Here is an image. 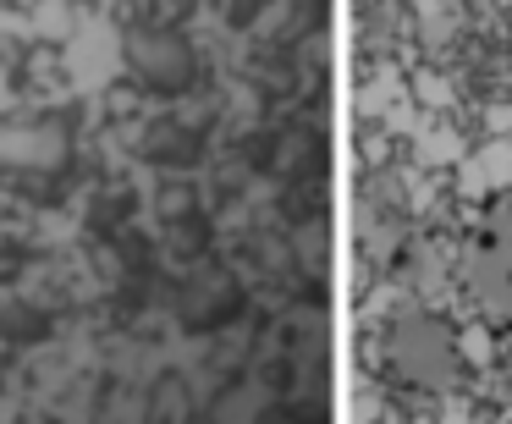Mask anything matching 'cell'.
I'll return each instance as SVG.
<instances>
[{
    "label": "cell",
    "instance_id": "cell-1",
    "mask_svg": "<svg viewBox=\"0 0 512 424\" xmlns=\"http://www.w3.org/2000/svg\"><path fill=\"white\" fill-rule=\"evenodd\" d=\"M78 149V116L72 111H28L0 122V171L28 177H61Z\"/></svg>",
    "mask_w": 512,
    "mask_h": 424
},
{
    "label": "cell",
    "instance_id": "cell-2",
    "mask_svg": "<svg viewBox=\"0 0 512 424\" xmlns=\"http://www.w3.org/2000/svg\"><path fill=\"white\" fill-rule=\"evenodd\" d=\"M122 61L155 94H188L199 83V50L171 23H133L122 34Z\"/></svg>",
    "mask_w": 512,
    "mask_h": 424
},
{
    "label": "cell",
    "instance_id": "cell-3",
    "mask_svg": "<svg viewBox=\"0 0 512 424\" xmlns=\"http://www.w3.org/2000/svg\"><path fill=\"white\" fill-rule=\"evenodd\" d=\"M243 303H248L243 276L226 259H210V254L193 259V270L177 287V314L188 331H221V325H232L243 314Z\"/></svg>",
    "mask_w": 512,
    "mask_h": 424
},
{
    "label": "cell",
    "instance_id": "cell-4",
    "mask_svg": "<svg viewBox=\"0 0 512 424\" xmlns=\"http://www.w3.org/2000/svg\"><path fill=\"white\" fill-rule=\"evenodd\" d=\"M138 155L160 171H188V166H199V155H204V133L193 122H182V116H155V122H144V133H138Z\"/></svg>",
    "mask_w": 512,
    "mask_h": 424
},
{
    "label": "cell",
    "instance_id": "cell-5",
    "mask_svg": "<svg viewBox=\"0 0 512 424\" xmlns=\"http://www.w3.org/2000/svg\"><path fill=\"white\" fill-rule=\"evenodd\" d=\"M265 166L287 182H314L325 171V138L314 133V127H287V133L270 138Z\"/></svg>",
    "mask_w": 512,
    "mask_h": 424
},
{
    "label": "cell",
    "instance_id": "cell-6",
    "mask_svg": "<svg viewBox=\"0 0 512 424\" xmlns=\"http://www.w3.org/2000/svg\"><path fill=\"white\" fill-rule=\"evenodd\" d=\"M155 215H160V226H177V221H193V215H204L199 182H182V177L160 182V188H155Z\"/></svg>",
    "mask_w": 512,
    "mask_h": 424
},
{
    "label": "cell",
    "instance_id": "cell-7",
    "mask_svg": "<svg viewBox=\"0 0 512 424\" xmlns=\"http://www.w3.org/2000/svg\"><path fill=\"white\" fill-rule=\"evenodd\" d=\"M149 413L155 419H193V386H188V375H177V369H166V375L149 386Z\"/></svg>",
    "mask_w": 512,
    "mask_h": 424
},
{
    "label": "cell",
    "instance_id": "cell-8",
    "mask_svg": "<svg viewBox=\"0 0 512 424\" xmlns=\"http://www.w3.org/2000/svg\"><path fill=\"white\" fill-rule=\"evenodd\" d=\"M0 336H6L12 347L45 342V336H50V314L34 309V303H6V309H0Z\"/></svg>",
    "mask_w": 512,
    "mask_h": 424
},
{
    "label": "cell",
    "instance_id": "cell-9",
    "mask_svg": "<svg viewBox=\"0 0 512 424\" xmlns=\"http://www.w3.org/2000/svg\"><path fill=\"white\" fill-rule=\"evenodd\" d=\"M166 237H171V248H177L182 259H204V248H210V226H204V215L166 226Z\"/></svg>",
    "mask_w": 512,
    "mask_h": 424
},
{
    "label": "cell",
    "instance_id": "cell-10",
    "mask_svg": "<svg viewBox=\"0 0 512 424\" xmlns=\"http://www.w3.org/2000/svg\"><path fill=\"white\" fill-rule=\"evenodd\" d=\"M127 215H133V193H105V199L100 204H94V215H89V226H100V232H111V221L116 226H122L127 221Z\"/></svg>",
    "mask_w": 512,
    "mask_h": 424
},
{
    "label": "cell",
    "instance_id": "cell-11",
    "mask_svg": "<svg viewBox=\"0 0 512 424\" xmlns=\"http://www.w3.org/2000/svg\"><path fill=\"white\" fill-rule=\"evenodd\" d=\"M89 254H94V265H100V276H105V281H122V276H127V259L116 254V248L105 243V237H94Z\"/></svg>",
    "mask_w": 512,
    "mask_h": 424
}]
</instances>
